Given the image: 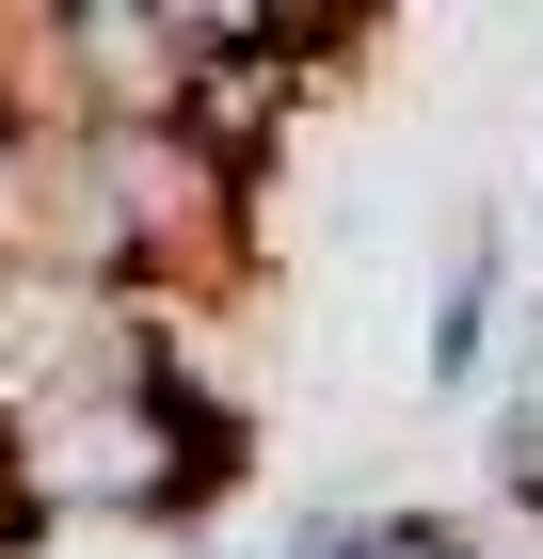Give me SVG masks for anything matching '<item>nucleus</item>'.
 Here are the masks:
<instances>
[{
	"mask_svg": "<svg viewBox=\"0 0 543 559\" xmlns=\"http://www.w3.org/2000/svg\"><path fill=\"white\" fill-rule=\"evenodd\" d=\"M240 400H144V384H64L0 416L16 512L33 527H209L240 496Z\"/></svg>",
	"mask_w": 543,
	"mask_h": 559,
	"instance_id": "1",
	"label": "nucleus"
},
{
	"mask_svg": "<svg viewBox=\"0 0 543 559\" xmlns=\"http://www.w3.org/2000/svg\"><path fill=\"white\" fill-rule=\"evenodd\" d=\"M209 48V0H48V81H64V144L81 129H176Z\"/></svg>",
	"mask_w": 543,
	"mask_h": 559,
	"instance_id": "2",
	"label": "nucleus"
},
{
	"mask_svg": "<svg viewBox=\"0 0 543 559\" xmlns=\"http://www.w3.org/2000/svg\"><path fill=\"white\" fill-rule=\"evenodd\" d=\"M176 129L209 144L224 176H272V144L304 129V81H288V48L256 33V16H224V0H209V48H192V96H176Z\"/></svg>",
	"mask_w": 543,
	"mask_h": 559,
	"instance_id": "3",
	"label": "nucleus"
},
{
	"mask_svg": "<svg viewBox=\"0 0 543 559\" xmlns=\"http://www.w3.org/2000/svg\"><path fill=\"white\" fill-rule=\"evenodd\" d=\"M496 320H511V240H496V209H480L448 240V288H432V336H416L432 400H480V384H496Z\"/></svg>",
	"mask_w": 543,
	"mask_h": 559,
	"instance_id": "4",
	"label": "nucleus"
}]
</instances>
